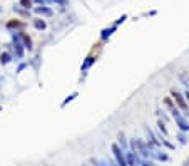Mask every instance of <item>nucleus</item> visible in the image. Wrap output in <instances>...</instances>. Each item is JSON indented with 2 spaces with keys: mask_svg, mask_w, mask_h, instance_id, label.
<instances>
[{
  "mask_svg": "<svg viewBox=\"0 0 189 166\" xmlns=\"http://www.w3.org/2000/svg\"><path fill=\"white\" fill-rule=\"evenodd\" d=\"M171 97L174 99L176 106L179 108V111L183 112L184 116H189V104H187L186 97H184V94L179 92L177 89H171Z\"/></svg>",
  "mask_w": 189,
  "mask_h": 166,
  "instance_id": "f257e3e1",
  "label": "nucleus"
},
{
  "mask_svg": "<svg viewBox=\"0 0 189 166\" xmlns=\"http://www.w3.org/2000/svg\"><path fill=\"white\" fill-rule=\"evenodd\" d=\"M110 149H112V156H114V160H116V163H117V164H119V166H127L126 151H124L122 148L119 146V144H117V143H112Z\"/></svg>",
  "mask_w": 189,
  "mask_h": 166,
  "instance_id": "f03ea898",
  "label": "nucleus"
},
{
  "mask_svg": "<svg viewBox=\"0 0 189 166\" xmlns=\"http://www.w3.org/2000/svg\"><path fill=\"white\" fill-rule=\"evenodd\" d=\"M134 153H139L142 160H151V153H152V151H149L147 141H144V139L139 138V139H135V151H134Z\"/></svg>",
  "mask_w": 189,
  "mask_h": 166,
  "instance_id": "7ed1b4c3",
  "label": "nucleus"
},
{
  "mask_svg": "<svg viewBox=\"0 0 189 166\" xmlns=\"http://www.w3.org/2000/svg\"><path fill=\"white\" fill-rule=\"evenodd\" d=\"M172 119H174V123H176V126L179 128V131L189 133V121L186 119V116H184L181 111L174 112V114H172Z\"/></svg>",
  "mask_w": 189,
  "mask_h": 166,
  "instance_id": "20e7f679",
  "label": "nucleus"
},
{
  "mask_svg": "<svg viewBox=\"0 0 189 166\" xmlns=\"http://www.w3.org/2000/svg\"><path fill=\"white\" fill-rule=\"evenodd\" d=\"M12 42H13L12 47H13V51H15L17 59H22L25 47H24V44H22V39H20V35H19V34H12Z\"/></svg>",
  "mask_w": 189,
  "mask_h": 166,
  "instance_id": "39448f33",
  "label": "nucleus"
},
{
  "mask_svg": "<svg viewBox=\"0 0 189 166\" xmlns=\"http://www.w3.org/2000/svg\"><path fill=\"white\" fill-rule=\"evenodd\" d=\"M34 10H35L37 15H44V17H50L52 13H54V12H52V9H50V7H47V5H37Z\"/></svg>",
  "mask_w": 189,
  "mask_h": 166,
  "instance_id": "423d86ee",
  "label": "nucleus"
},
{
  "mask_svg": "<svg viewBox=\"0 0 189 166\" xmlns=\"http://www.w3.org/2000/svg\"><path fill=\"white\" fill-rule=\"evenodd\" d=\"M94 62H95V57H94V55H87V57H85V61L82 62V66H80V72L85 74L92 66H94Z\"/></svg>",
  "mask_w": 189,
  "mask_h": 166,
  "instance_id": "0eeeda50",
  "label": "nucleus"
},
{
  "mask_svg": "<svg viewBox=\"0 0 189 166\" xmlns=\"http://www.w3.org/2000/svg\"><path fill=\"white\" fill-rule=\"evenodd\" d=\"M117 144H119V146L122 148L124 151L129 149V139L126 138V134H124V133H119V134H117Z\"/></svg>",
  "mask_w": 189,
  "mask_h": 166,
  "instance_id": "6e6552de",
  "label": "nucleus"
},
{
  "mask_svg": "<svg viewBox=\"0 0 189 166\" xmlns=\"http://www.w3.org/2000/svg\"><path fill=\"white\" fill-rule=\"evenodd\" d=\"M19 35H20V39H22V44H24V47H25L27 51H32V49H34V45H32V39L28 37V35H27L25 32H20Z\"/></svg>",
  "mask_w": 189,
  "mask_h": 166,
  "instance_id": "1a4fd4ad",
  "label": "nucleus"
},
{
  "mask_svg": "<svg viewBox=\"0 0 189 166\" xmlns=\"http://www.w3.org/2000/svg\"><path fill=\"white\" fill-rule=\"evenodd\" d=\"M13 12L22 15V17H28V19H30V10L24 9V7H20V5H13Z\"/></svg>",
  "mask_w": 189,
  "mask_h": 166,
  "instance_id": "9d476101",
  "label": "nucleus"
},
{
  "mask_svg": "<svg viewBox=\"0 0 189 166\" xmlns=\"http://www.w3.org/2000/svg\"><path fill=\"white\" fill-rule=\"evenodd\" d=\"M32 24H34V27L37 30H45V29H47V24H45L44 19H34V20H32Z\"/></svg>",
  "mask_w": 189,
  "mask_h": 166,
  "instance_id": "9b49d317",
  "label": "nucleus"
},
{
  "mask_svg": "<svg viewBox=\"0 0 189 166\" xmlns=\"http://www.w3.org/2000/svg\"><path fill=\"white\" fill-rule=\"evenodd\" d=\"M116 29H117L116 25H112L110 29H104V30L101 32V39H102V40H107V39L110 37V35H112L114 32H116Z\"/></svg>",
  "mask_w": 189,
  "mask_h": 166,
  "instance_id": "f8f14e48",
  "label": "nucleus"
},
{
  "mask_svg": "<svg viewBox=\"0 0 189 166\" xmlns=\"http://www.w3.org/2000/svg\"><path fill=\"white\" fill-rule=\"evenodd\" d=\"M9 62H12V54H9V52H2V54H0V64L5 66V64H9Z\"/></svg>",
  "mask_w": 189,
  "mask_h": 166,
  "instance_id": "ddd939ff",
  "label": "nucleus"
},
{
  "mask_svg": "<svg viewBox=\"0 0 189 166\" xmlns=\"http://www.w3.org/2000/svg\"><path fill=\"white\" fill-rule=\"evenodd\" d=\"M158 129H159V131H161V134H162V136H166V138H167V134H169V133H167L166 123H164L162 119H159V121H158Z\"/></svg>",
  "mask_w": 189,
  "mask_h": 166,
  "instance_id": "4468645a",
  "label": "nucleus"
},
{
  "mask_svg": "<svg viewBox=\"0 0 189 166\" xmlns=\"http://www.w3.org/2000/svg\"><path fill=\"white\" fill-rule=\"evenodd\" d=\"M19 5L24 7V9H27V10H30L32 5H34V2H32V0H19Z\"/></svg>",
  "mask_w": 189,
  "mask_h": 166,
  "instance_id": "2eb2a0df",
  "label": "nucleus"
},
{
  "mask_svg": "<svg viewBox=\"0 0 189 166\" xmlns=\"http://www.w3.org/2000/svg\"><path fill=\"white\" fill-rule=\"evenodd\" d=\"M7 27H9V29H13V27H15V29H22L24 24H20L19 20H10V22L7 24Z\"/></svg>",
  "mask_w": 189,
  "mask_h": 166,
  "instance_id": "dca6fc26",
  "label": "nucleus"
},
{
  "mask_svg": "<svg viewBox=\"0 0 189 166\" xmlns=\"http://www.w3.org/2000/svg\"><path fill=\"white\" fill-rule=\"evenodd\" d=\"M177 139H179V143H181V144H186V143H187V136H186V133L179 131V133H177Z\"/></svg>",
  "mask_w": 189,
  "mask_h": 166,
  "instance_id": "f3484780",
  "label": "nucleus"
},
{
  "mask_svg": "<svg viewBox=\"0 0 189 166\" xmlns=\"http://www.w3.org/2000/svg\"><path fill=\"white\" fill-rule=\"evenodd\" d=\"M156 112H158L159 119H162L164 123H167V121H169V116H167V114H166V112H164V111H161V109H158V111H156Z\"/></svg>",
  "mask_w": 189,
  "mask_h": 166,
  "instance_id": "a211bd4d",
  "label": "nucleus"
},
{
  "mask_svg": "<svg viewBox=\"0 0 189 166\" xmlns=\"http://www.w3.org/2000/svg\"><path fill=\"white\" fill-rule=\"evenodd\" d=\"M76 97H77V92H74V94H70V96H67V97H65V101L62 102V108H64V106H67L69 102H72L74 99H76Z\"/></svg>",
  "mask_w": 189,
  "mask_h": 166,
  "instance_id": "6ab92c4d",
  "label": "nucleus"
},
{
  "mask_svg": "<svg viewBox=\"0 0 189 166\" xmlns=\"http://www.w3.org/2000/svg\"><path fill=\"white\" fill-rule=\"evenodd\" d=\"M141 166H156V163H154V161H152V160H144V161H142V164Z\"/></svg>",
  "mask_w": 189,
  "mask_h": 166,
  "instance_id": "aec40b11",
  "label": "nucleus"
},
{
  "mask_svg": "<svg viewBox=\"0 0 189 166\" xmlns=\"http://www.w3.org/2000/svg\"><path fill=\"white\" fill-rule=\"evenodd\" d=\"M126 19H127V15H122V17H119V19L116 20V24H114V25L117 27V25H119V24H122V22H124V20H126Z\"/></svg>",
  "mask_w": 189,
  "mask_h": 166,
  "instance_id": "412c9836",
  "label": "nucleus"
},
{
  "mask_svg": "<svg viewBox=\"0 0 189 166\" xmlns=\"http://www.w3.org/2000/svg\"><path fill=\"white\" fill-rule=\"evenodd\" d=\"M25 67H27V64H25V62H22V64L19 66V69H17V74H20V72H22L24 69H25Z\"/></svg>",
  "mask_w": 189,
  "mask_h": 166,
  "instance_id": "4be33fe9",
  "label": "nucleus"
},
{
  "mask_svg": "<svg viewBox=\"0 0 189 166\" xmlns=\"http://www.w3.org/2000/svg\"><path fill=\"white\" fill-rule=\"evenodd\" d=\"M99 164H101V166H109V161L102 160V161H99Z\"/></svg>",
  "mask_w": 189,
  "mask_h": 166,
  "instance_id": "5701e85b",
  "label": "nucleus"
},
{
  "mask_svg": "<svg viewBox=\"0 0 189 166\" xmlns=\"http://www.w3.org/2000/svg\"><path fill=\"white\" fill-rule=\"evenodd\" d=\"M32 2L39 3V5H44V3H45V0H32Z\"/></svg>",
  "mask_w": 189,
  "mask_h": 166,
  "instance_id": "b1692460",
  "label": "nucleus"
},
{
  "mask_svg": "<svg viewBox=\"0 0 189 166\" xmlns=\"http://www.w3.org/2000/svg\"><path fill=\"white\" fill-rule=\"evenodd\" d=\"M184 97H186V101H187V104H189V89L184 92Z\"/></svg>",
  "mask_w": 189,
  "mask_h": 166,
  "instance_id": "393cba45",
  "label": "nucleus"
},
{
  "mask_svg": "<svg viewBox=\"0 0 189 166\" xmlns=\"http://www.w3.org/2000/svg\"><path fill=\"white\" fill-rule=\"evenodd\" d=\"M109 166H119V164H117L116 161H109Z\"/></svg>",
  "mask_w": 189,
  "mask_h": 166,
  "instance_id": "a878e982",
  "label": "nucleus"
},
{
  "mask_svg": "<svg viewBox=\"0 0 189 166\" xmlns=\"http://www.w3.org/2000/svg\"><path fill=\"white\" fill-rule=\"evenodd\" d=\"M3 82V77H0V84H2Z\"/></svg>",
  "mask_w": 189,
  "mask_h": 166,
  "instance_id": "bb28decb",
  "label": "nucleus"
},
{
  "mask_svg": "<svg viewBox=\"0 0 189 166\" xmlns=\"http://www.w3.org/2000/svg\"><path fill=\"white\" fill-rule=\"evenodd\" d=\"M187 82H189V81H187Z\"/></svg>",
  "mask_w": 189,
  "mask_h": 166,
  "instance_id": "cd10ccee",
  "label": "nucleus"
}]
</instances>
